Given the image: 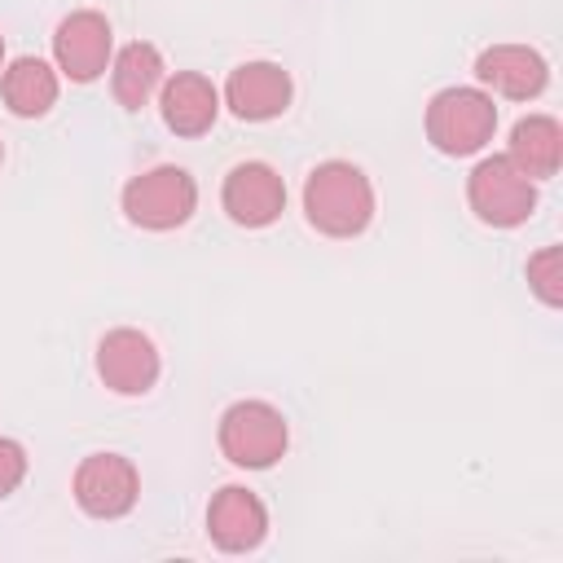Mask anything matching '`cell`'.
I'll return each instance as SVG.
<instances>
[{
  "label": "cell",
  "mask_w": 563,
  "mask_h": 563,
  "mask_svg": "<svg viewBox=\"0 0 563 563\" xmlns=\"http://www.w3.org/2000/svg\"><path fill=\"white\" fill-rule=\"evenodd\" d=\"M303 216L325 238H356L374 220V185L356 163H317L303 180Z\"/></svg>",
  "instance_id": "cell-1"
},
{
  "label": "cell",
  "mask_w": 563,
  "mask_h": 563,
  "mask_svg": "<svg viewBox=\"0 0 563 563\" xmlns=\"http://www.w3.org/2000/svg\"><path fill=\"white\" fill-rule=\"evenodd\" d=\"M493 128H497V106L479 88H440L427 106V141L449 158H466L484 150L493 141Z\"/></svg>",
  "instance_id": "cell-2"
},
{
  "label": "cell",
  "mask_w": 563,
  "mask_h": 563,
  "mask_svg": "<svg viewBox=\"0 0 563 563\" xmlns=\"http://www.w3.org/2000/svg\"><path fill=\"white\" fill-rule=\"evenodd\" d=\"M194 207H198V185L185 167H172V163L150 167L123 185V216L150 233L180 229L194 216Z\"/></svg>",
  "instance_id": "cell-3"
},
{
  "label": "cell",
  "mask_w": 563,
  "mask_h": 563,
  "mask_svg": "<svg viewBox=\"0 0 563 563\" xmlns=\"http://www.w3.org/2000/svg\"><path fill=\"white\" fill-rule=\"evenodd\" d=\"M286 444H290L286 418L268 400H238L220 413V453L233 466L268 471L286 453Z\"/></svg>",
  "instance_id": "cell-4"
},
{
  "label": "cell",
  "mask_w": 563,
  "mask_h": 563,
  "mask_svg": "<svg viewBox=\"0 0 563 563\" xmlns=\"http://www.w3.org/2000/svg\"><path fill=\"white\" fill-rule=\"evenodd\" d=\"M466 202L484 224L515 229L537 207V180H528L506 154H493V158L475 163V172L466 176Z\"/></svg>",
  "instance_id": "cell-5"
},
{
  "label": "cell",
  "mask_w": 563,
  "mask_h": 563,
  "mask_svg": "<svg viewBox=\"0 0 563 563\" xmlns=\"http://www.w3.org/2000/svg\"><path fill=\"white\" fill-rule=\"evenodd\" d=\"M141 475L123 453H88L75 471V501L92 519H119L136 506Z\"/></svg>",
  "instance_id": "cell-6"
},
{
  "label": "cell",
  "mask_w": 563,
  "mask_h": 563,
  "mask_svg": "<svg viewBox=\"0 0 563 563\" xmlns=\"http://www.w3.org/2000/svg\"><path fill=\"white\" fill-rule=\"evenodd\" d=\"M110 22L97 13V9H75L57 22L53 31V57H57V70L75 84H92L106 66H110Z\"/></svg>",
  "instance_id": "cell-7"
},
{
  "label": "cell",
  "mask_w": 563,
  "mask_h": 563,
  "mask_svg": "<svg viewBox=\"0 0 563 563\" xmlns=\"http://www.w3.org/2000/svg\"><path fill=\"white\" fill-rule=\"evenodd\" d=\"M158 369H163L158 347L150 343V334L132 325H119L97 343V374L119 396H145L158 383Z\"/></svg>",
  "instance_id": "cell-8"
},
{
  "label": "cell",
  "mask_w": 563,
  "mask_h": 563,
  "mask_svg": "<svg viewBox=\"0 0 563 563\" xmlns=\"http://www.w3.org/2000/svg\"><path fill=\"white\" fill-rule=\"evenodd\" d=\"M220 202H224V211H229L233 224H242V229H264V224H273V220L282 216V207H286V180H282L268 163L251 158V163H238V167L224 176Z\"/></svg>",
  "instance_id": "cell-9"
},
{
  "label": "cell",
  "mask_w": 563,
  "mask_h": 563,
  "mask_svg": "<svg viewBox=\"0 0 563 563\" xmlns=\"http://www.w3.org/2000/svg\"><path fill=\"white\" fill-rule=\"evenodd\" d=\"M475 79L510 101H532L550 84V66L528 44H493L475 57Z\"/></svg>",
  "instance_id": "cell-10"
},
{
  "label": "cell",
  "mask_w": 563,
  "mask_h": 563,
  "mask_svg": "<svg viewBox=\"0 0 563 563\" xmlns=\"http://www.w3.org/2000/svg\"><path fill=\"white\" fill-rule=\"evenodd\" d=\"M290 92H295V84H290V75H286L277 62H242V66L229 75V84H224L229 110H233L238 119H246V123H268V119H277V114L290 106Z\"/></svg>",
  "instance_id": "cell-11"
},
{
  "label": "cell",
  "mask_w": 563,
  "mask_h": 563,
  "mask_svg": "<svg viewBox=\"0 0 563 563\" xmlns=\"http://www.w3.org/2000/svg\"><path fill=\"white\" fill-rule=\"evenodd\" d=\"M207 532H211V541H216L224 554H246V550H255V545L264 541V532H268V510H264V501H260L251 488L229 484V488H220V493L211 497V506H207Z\"/></svg>",
  "instance_id": "cell-12"
},
{
  "label": "cell",
  "mask_w": 563,
  "mask_h": 563,
  "mask_svg": "<svg viewBox=\"0 0 563 563\" xmlns=\"http://www.w3.org/2000/svg\"><path fill=\"white\" fill-rule=\"evenodd\" d=\"M158 106H163V123L176 136H202L220 114V92H216V84L207 75L180 70V75H172L163 84Z\"/></svg>",
  "instance_id": "cell-13"
},
{
  "label": "cell",
  "mask_w": 563,
  "mask_h": 563,
  "mask_svg": "<svg viewBox=\"0 0 563 563\" xmlns=\"http://www.w3.org/2000/svg\"><path fill=\"white\" fill-rule=\"evenodd\" d=\"M506 158L528 176V180H550L563 163V128L550 114H528L510 128V150Z\"/></svg>",
  "instance_id": "cell-14"
},
{
  "label": "cell",
  "mask_w": 563,
  "mask_h": 563,
  "mask_svg": "<svg viewBox=\"0 0 563 563\" xmlns=\"http://www.w3.org/2000/svg\"><path fill=\"white\" fill-rule=\"evenodd\" d=\"M163 84V53L145 40L128 44L114 53V66H110V88H114V101L123 110H141Z\"/></svg>",
  "instance_id": "cell-15"
},
{
  "label": "cell",
  "mask_w": 563,
  "mask_h": 563,
  "mask_svg": "<svg viewBox=\"0 0 563 563\" xmlns=\"http://www.w3.org/2000/svg\"><path fill=\"white\" fill-rule=\"evenodd\" d=\"M4 106L18 114V119H40L57 106V70L40 57H18L9 62L4 70Z\"/></svg>",
  "instance_id": "cell-16"
},
{
  "label": "cell",
  "mask_w": 563,
  "mask_h": 563,
  "mask_svg": "<svg viewBox=\"0 0 563 563\" xmlns=\"http://www.w3.org/2000/svg\"><path fill=\"white\" fill-rule=\"evenodd\" d=\"M528 286L545 308L563 303V251L559 246H545L528 260Z\"/></svg>",
  "instance_id": "cell-17"
},
{
  "label": "cell",
  "mask_w": 563,
  "mask_h": 563,
  "mask_svg": "<svg viewBox=\"0 0 563 563\" xmlns=\"http://www.w3.org/2000/svg\"><path fill=\"white\" fill-rule=\"evenodd\" d=\"M26 479V449L9 435H0V497H9Z\"/></svg>",
  "instance_id": "cell-18"
},
{
  "label": "cell",
  "mask_w": 563,
  "mask_h": 563,
  "mask_svg": "<svg viewBox=\"0 0 563 563\" xmlns=\"http://www.w3.org/2000/svg\"><path fill=\"white\" fill-rule=\"evenodd\" d=\"M0 62H4V35H0Z\"/></svg>",
  "instance_id": "cell-19"
},
{
  "label": "cell",
  "mask_w": 563,
  "mask_h": 563,
  "mask_svg": "<svg viewBox=\"0 0 563 563\" xmlns=\"http://www.w3.org/2000/svg\"><path fill=\"white\" fill-rule=\"evenodd\" d=\"M0 158H4V145H0Z\"/></svg>",
  "instance_id": "cell-20"
}]
</instances>
